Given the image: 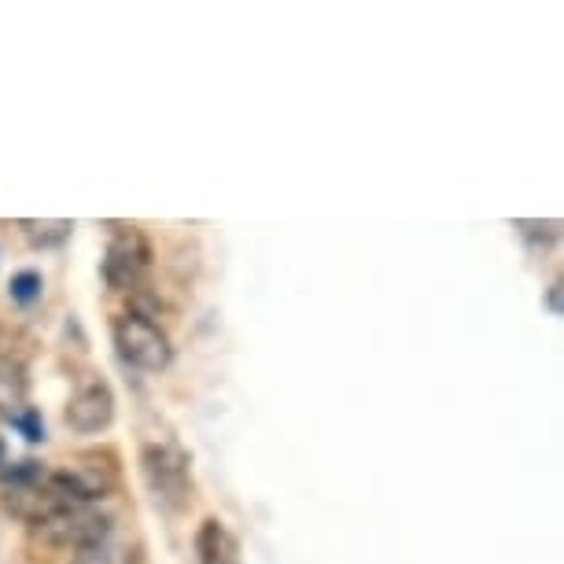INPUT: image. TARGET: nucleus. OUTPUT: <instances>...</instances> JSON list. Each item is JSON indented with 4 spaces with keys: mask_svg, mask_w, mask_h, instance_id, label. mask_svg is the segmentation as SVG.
I'll return each mask as SVG.
<instances>
[{
    "mask_svg": "<svg viewBox=\"0 0 564 564\" xmlns=\"http://www.w3.org/2000/svg\"><path fill=\"white\" fill-rule=\"evenodd\" d=\"M141 480L155 506L166 513H181L193 502V457L177 443H144L141 446Z\"/></svg>",
    "mask_w": 564,
    "mask_h": 564,
    "instance_id": "obj_1",
    "label": "nucleus"
},
{
    "mask_svg": "<svg viewBox=\"0 0 564 564\" xmlns=\"http://www.w3.org/2000/svg\"><path fill=\"white\" fill-rule=\"evenodd\" d=\"M111 339L115 350L122 355L126 366L144 372H163L174 361V344H170L166 328L152 322V314L122 311L111 317Z\"/></svg>",
    "mask_w": 564,
    "mask_h": 564,
    "instance_id": "obj_2",
    "label": "nucleus"
},
{
    "mask_svg": "<svg viewBox=\"0 0 564 564\" xmlns=\"http://www.w3.org/2000/svg\"><path fill=\"white\" fill-rule=\"evenodd\" d=\"M152 240L137 226H111L108 254H104V281L115 292H141L152 270Z\"/></svg>",
    "mask_w": 564,
    "mask_h": 564,
    "instance_id": "obj_3",
    "label": "nucleus"
},
{
    "mask_svg": "<svg viewBox=\"0 0 564 564\" xmlns=\"http://www.w3.org/2000/svg\"><path fill=\"white\" fill-rule=\"evenodd\" d=\"M34 531L48 546L82 553L111 539V517L93 506H59V509H52L45 520H37Z\"/></svg>",
    "mask_w": 564,
    "mask_h": 564,
    "instance_id": "obj_4",
    "label": "nucleus"
},
{
    "mask_svg": "<svg viewBox=\"0 0 564 564\" xmlns=\"http://www.w3.org/2000/svg\"><path fill=\"white\" fill-rule=\"evenodd\" d=\"M45 487L56 506H93L104 502L115 487H119V473L111 465H63L52 468L45 476Z\"/></svg>",
    "mask_w": 564,
    "mask_h": 564,
    "instance_id": "obj_5",
    "label": "nucleus"
},
{
    "mask_svg": "<svg viewBox=\"0 0 564 564\" xmlns=\"http://www.w3.org/2000/svg\"><path fill=\"white\" fill-rule=\"evenodd\" d=\"M115 421V391L108 380H85L67 402V424L74 432L93 435V432H108Z\"/></svg>",
    "mask_w": 564,
    "mask_h": 564,
    "instance_id": "obj_6",
    "label": "nucleus"
},
{
    "mask_svg": "<svg viewBox=\"0 0 564 564\" xmlns=\"http://www.w3.org/2000/svg\"><path fill=\"white\" fill-rule=\"evenodd\" d=\"M196 561L199 564H243L240 553V539L221 524L218 517H207L204 524L196 528Z\"/></svg>",
    "mask_w": 564,
    "mask_h": 564,
    "instance_id": "obj_7",
    "label": "nucleus"
},
{
    "mask_svg": "<svg viewBox=\"0 0 564 564\" xmlns=\"http://www.w3.org/2000/svg\"><path fill=\"white\" fill-rule=\"evenodd\" d=\"M30 406V372L19 358H0V417L15 421Z\"/></svg>",
    "mask_w": 564,
    "mask_h": 564,
    "instance_id": "obj_8",
    "label": "nucleus"
},
{
    "mask_svg": "<svg viewBox=\"0 0 564 564\" xmlns=\"http://www.w3.org/2000/svg\"><path fill=\"white\" fill-rule=\"evenodd\" d=\"M15 226L30 248H59V243H67L74 232L70 218H23V221H15Z\"/></svg>",
    "mask_w": 564,
    "mask_h": 564,
    "instance_id": "obj_9",
    "label": "nucleus"
},
{
    "mask_svg": "<svg viewBox=\"0 0 564 564\" xmlns=\"http://www.w3.org/2000/svg\"><path fill=\"white\" fill-rule=\"evenodd\" d=\"M41 292H45V276L37 270H19L12 276V284H8V295H12V303L19 306H34L41 300Z\"/></svg>",
    "mask_w": 564,
    "mask_h": 564,
    "instance_id": "obj_10",
    "label": "nucleus"
},
{
    "mask_svg": "<svg viewBox=\"0 0 564 564\" xmlns=\"http://www.w3.org/2000/svg\"><path fill=\"white\" fill-rule=\"evenodd\" d=\"M48 476V468L34 462V457H26V462H15L8 465L4 473H0V484L4 487H26V484H41Z\"/></svg>",
    "mask_w": 564,
    "mask_h": 564,
    "instance_id": "obj_11",
    "label": "nucleus"
},
{
    "mask_svg": "<svg viewBox=\"0 0 564 564\" xmlns=\"http://www.w3.org/2000/svg\"><path fill=\"white\" fill-rule=\"evenodd\" d=\"M78 564H130L122 550H115L111 542H100V546H89L78 553Z\"/></svg>",
    "mask_w": 564,
    "mask_h": 564,
    "instance_id": "obj_12",
    "label": "nucleus"
},
{
    "mask_svg": "<svg viewBox=\"0 0 564 564\" xmlns=\"http://www.w3.org/2000/svg\"><path fill=\"white\" fill-rule=\"evenodd\" d=\"M12 424H15L19 432H23L26 443H45V421H41V413L34 406H26Z\"/></svg>",
    "mask_w": 564,
    "mask_h": 564,
    "instance_id": "obj_13",
    "label": "nucleus"
},
{
    "mask_svg": "<svg viewBox=\"0 0 564 564\" xmlns=\"http://www.w3.org/2000/svg\"><path fill=\"white\" fill-rule=\"evenodd\" d=\"M546 311L553 314V317H561V284L553 281L550 289H546Z\"/></svg>",
    "mask_w": 564,
    "mask_h": 564,
    "instance_id": "obj_14",
    "label": "nucleus"
},
{
    "mask_svg": "<svg viewBox=\"0 0 564 564\" xmlns=\"http://www.w3.org/2000/svg\"><path fill=\"white\" fill-rule=\"evenodd\" d=\"M4 457H8V446H4V440H0V465H4Z\"/></svg>",
    "mask_w": 564,
    "mask_h": 564,
    "instance_id": "obj_15",
    "label": "nucleus"
}]
</instances>
